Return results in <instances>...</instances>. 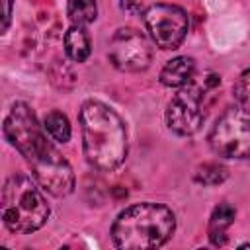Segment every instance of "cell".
Segmentation results:
<instances>
[{
	"label": "cell",
	"mask_w": 250,
	"mask_h": 250,
	"mask_svg": "<svg viewBox=\"0 0 250 250\" xmlns=\"http://www.w3.org/2000/svg\"><path fill=\"white\" fill-rule=\"evenodd\" d=\"M6 141L25 158L33 180L51 195L64 197L74 189V172L68 160L45 137L33 109L16 102L4 119Z\"/></svg>",
	"instance_id": "obj_1"
},
{
	"label": "cell",
	"mask_w": 250,
	"mask_h": 250,
	"mask_svg": "<svg viewBox=\"0 0 250 250\" xmlns=\"http://www.w3.org/2000/svg\"><path fill=\"white\" fill-rule=\"evenodd\" d=\"M82 150L86 162L100 172L119 168L127 156V129L115 109L98 100L80 107Z\"/></svg>",
	"instance_id": "obj_2"
},
{
	"label": "cell",
	"mask_w": 250,
	"mask_h": 250,
	"mask_svg": "<svg viewBox=\"0 0 250 250\" xmlns=\"http://www.w3.org/2000/svg\"><path fill=\"white\" fill-rule=\"evenodd\" d=\"M176 229L174 213L162 203H135L123 209L113 227L111 238L123 250H148L162 246Z\"/></svg>",
	"instance_id": "obj_3"
},
{
	"label": "cell",
	"mask_w": 250,
	"mask_h": 250,
	"mask_svg": "<svg viewBox=\"0 0 250 250\" xmlns=\"http://www.w3.org/2000/svg\"><path fill=\"white\" fill-rule=\"evenodd\" d=\"M39 188L35 180L23 174L8 178L2 188V221L8 230L29 234L45 225L49 205Z\"/></svg>",
	"instance_id": "obj_4"
},
{
	"label": "cell",
	"mask_w": 250,
	"mask_h": 250,
	"mask_svg": "<svg viewBox=\"0 0 250 250\" xmlns=\"http://www.w3.org/2000/svg\"><path fill=\"white\" fill-rule=\"evenodd\" d=\"M221 84V76L215 72H205L195 76L180 88V92L168 102L166 125L172 133L180 137H189L199 131L207 107L215 100V92Z\"/></svg>",
	"instance_id": "obj_5"
},
{
	"label": "cell",
	"mask_w": 250,
	"mask_h": 250,
	"mask_svg": "<svg viewBox=\"0 0 250 250\" xmlns=\"http://www.w3.org/2000/svg\"><path fill=\"white\" fill-rule=\"evenodd\" d=\"M209 145L221 158H250V109L238 104L225 109L209 133Z\"/></svg>",
	"instance_id": "obj_6"
},
{
	"label": "cell",
	"mask_w": 250,
	"mask_h": 250,
	"mask_svg": "<svg viewBox=\"0 0 250 250\" xmlns=\"http://www.w3.org/2000/svg\"><path fill=\"white\" fill-rule=\"evenodd\" d=\"M143 20L152 43L164 51L178 49L189 31L188 14L174 4H152L143 12Z\"/></svg>",
	"instance_id": "obj_7"
},
{
	"label": "cell",
	"mask_w": 250,
	"mask_h": 250,
	"mask_svg": "<svg viewBox=\"0 0 250 250\" xmlns=\"http://www.w3.org/2000/svg\"><path fill=\"white\" fill-rule=\"evenodd\" d=\"M109 62L121 72L145 70L152 61L150 41L135 27H119L109 39Z\"/></svg>",
	"instance_id": "obj_8"
},
{
	"label": "cell",
	"mask_w": 250,
	"mask_h": 250,
	"mask_svg": "<svg viewBox=\"0 0 250 250\" xmlns=\"http://www.w3.org/2000/svg\"><path fill=\"white\" fill-rule=\"evenodd\" d=\"M195 74V61L191 57H176L170 59L160 70V82L168 88L186 86Z\"/></svg>",
	"instance_id": "obj_9"
},
{
	"label": "cell",
	"mask_w": 250,
	"mask_h": 250,
	"mask_svg": "<svg viewBox=\"0 0 250 250\" xmlns=\"http://www.w3.org/2000/svg\"><path fill=\"white\" fill-rule=\"evenodd\" d=\"M234 217H236V211L230 203H219L213 209V213L209 217V229H207L211 244L223 246L227 242V229L232 225Z\"/></svg>",
	"instance_id": "obj_10"
},
{
	"label": "cell",
	"mask_w": 250,
	"mask_h": 250,
	"mask_svg": "<svg viewBox=\"0 0 250 250\" xmlns=\"http://www.w3.org/2000/svg\"><path fill=\"white\" fill-rule=\"evenodd\" d=\"M90 37L84 29V25H72L64 33V53L74 62H84L90 57Z\"/></svg>",
	"instance_id": "obj_11"
},
{
	"label": "cell",
	"mask_w": 250,
	"mask_h": 250,
	"mask_svg": "<svg viewBox=\"0 0 250 250\" xmlns=\"http://www.w3.org/2000/svg\"><path fill=\"white\" fill-rule=\"evenodd\" d=\"M66 16L72 25H88L98 16L96 0H66Z\"/></svg>",
	"instance_id": "obj_12"
},
{
	"label": "cell",
	"mask_w": 250,
	"mask_h": 250,
	"mask_svg": "<svg viewBox=\"0 0 250 250\" xmlns=\"http://www.w3.org/2000/svg\"><path fill=\"white\" fill-rule=\"evenodd\" d=\"M43 129H45V133L53 139V141H57V143H68L70 141V123H68V119H66V115L64 113H61V111H49L47 115H45V119H43Z\"/></svg>",
	"instance_id": "obj_13"
},
{
	"label": "cell",
	"mask_w": 250,
	"mask_h": 250,
	"mask_svg": "<svg viewBox=\"0 0 250 250\" xmlns=\"http://www.w3.org/2000/svg\"><path fill=\"white\" fill-rule=\"evenodd\" d=\"M227 176H229V172H227V168H225L223 164H219V162H205V164H201V166L195 170L193 180H195L199 186L211 188V186L223 184V182L227 180Z\"/></svg>",
	"instance_id": "obj_14"
},
{
	"label": "cell",
	"mask_w": 250,
	"mask_h": 250,
	"mask_svg": "<svg viewBox=\"0 0 250 250\" xmlns=\"http://www.w3.org/2000/svg\"><path fill=\"white\" fill-rule=\"evenodd\" d=\"M232 96L238 105L250 109V66L244 68L240 72V76L236 78V82L232 86Z\"/></svg>",
	"instance_id": "obj_15"
},
{
	"label": "cell",
	"mask_w": 250,
	"mask_h": 250,
	"mask_svg": "<svg viewBox=\"0 0 250 250\" xmlns=\"http://www.w3.org/2000/svg\"><path fill=\"white\" fill-rule=\"evenodd\" d=\"M12 4H14V0H2V31H6L8 29V25H10V16H12Z\"/></svg>",
	"instance_id": "obj_16"
},
{
	"label": "cell",
	"mask_w": 250,
	"mask_h": 250,
	"mask_svg": "<svg viewBox=\"0 0 250 250\" xmlns=\"http://www.w3.org/2000/svg\"><path fill=\"white\" fill-rule=\"evenodd\" d=\"M121 8L129 14L141 12V0H121Z\"/></svg>",
	"instance_id": "obj_17"
}]
</instances>
